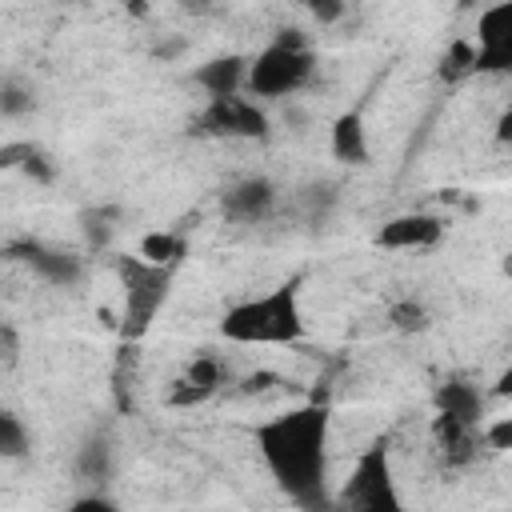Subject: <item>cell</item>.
I'll use <instances>...</instances> for the list:
<instances>
[{
	"instance_id": "obj_1",
	"label": "cell",
	"mask_w": 512,
	"mask_h": 512,
	"mask_svg": "<svg viewBox=\"0 0 512 512\" xmlns=\"http://www.w3.org/2000/svg\"><path fill=\"white\" fill-rule=\"evenodd\" d=\"M256 456L272 484L300 508L328 504V444H332V408L324 400H304L284 412H272L252 428Z\"/></svg>"
},
{
	"instance_id": "obj_2",
	"label": "cell",
	"mask_w": 512,
	"mask_h": 512,
	"mask_svg": "<svg viewBox=\"0 0 512 512\" xmlns=\"http://www.w3.org/2000/svg\"><path fill=\"white\" fill-rule=\"evenodd\" d=\"M220 336L240 348H280L300 344L308 336L304 308H300V280L272 284L260 296L236 300L220 316Z\"/></svg>"
},
{
	"instance_id": "obj_3",
	"label": "cell",
	"mask_w": 512,
	"mask_h": 512,
	"mask_svg": "<svg viewBox=\"0 0 512 512\" xmlns=\"http://www.w3.org/2000/svg\"><path fill=\"white\" fill-rule=\"evenodd\" d=\"M316 72V52L300 28H280L256 56H248L244 92L248 100H288Z\"/></svg>"
},
{
	"instance_id": "obj_4",
	"label": "cell",
	"mask_w": 512,
	"mask_h": 512,
	"mask_svg": "<svg viewBox=\"0 0 512 512\" xmlns=\"http://www.w3.org/2000/svg\"><path fill=\"white\" fill-rule=\"evenodd\" d=\"M332 504H336V512H404V496H400L392 452H388L384 436H376L356 456V464L344 476V484L336 488Z\"/></svg>"
},
{
	"instance_id": "obj_5",
	"label": "cell",
	"mask_w": 512,
	"mask_h": 512,
	"mask_svg": "<svg viewBox=\"0 0 512 512\" xmlns=\"http://www.w3.org/2000/svg\"><path fill=\"white\" fill-rule=\"evenodd\" d=\"M120 276V340H144L168 304L176 268H152L140 256H116Z\"/></svg>"
},
{
	"instance_id": "obj_6",
	"label": "cell",
	"mask_w": 512,
	"mask_h": 512,
	"mask_svg": "<svg viewBox=\"0 0 512 512\" xmlns=\"http://www.w3.org/2000/svg\"><path fill=\"white\" fill-rule=\"evenodd\" d=\"M204 136H224V140H264L268 128V112L248 100V96H228V100H208L204 112L196 116Z\"/></svg>"
},
{
	"instance_id": "obj_7",
	"label": "cell",
	"mask_w": 512,
	"mask_h": 512,
	"mask_svg": "<svg viewBox=\"0 0 512 512\" xmlns=\"http://www.w3.org/2000/svg\"><path fill=\"white\" fill-rule=\"evenodd\" d=\"M448 224L444 216L436 212H400V216H388L376 232H372V248H384V252H432L440 240H444Z\"/></svg>"
},
{
	"instance_id": "obj_8",
	"label": "cell",
	"mask_w": 512,
	"mask_h": 512,
	"mask_svg": "<svg viewBox=\"0 0 512 512\" xmlns=\"http://www.w3.org/2000/svg\"><path fill=\"white\" fill-rule=\"evenodd\" d=\"M472 52V72H512V4L480 12Z\"/></svg>"
},
{
	"instance_id": "obj_9",
	"label": "cell",
	"mask_w": 512,
	"mask_h": 512,
	"mask_svg": "<svg viewBox=\"0 0 512 512\" xmlns=\"http://www.w3.org/2000/svg\"><path fill=\"white\" fill-rule=\"evenodd\" d=\"M220 212L232 224H264L276 212V184L268 176H240L236 184L224 188Z\"/></svg>"
},
{
	"instance_id": "obj_10",
	"label": "cell",
	"mask_w": 512,
	"mask_h": 512,
	"mask_svg": "<svg viewBox=\"0 0 512 512\" xmlns=\"http://www.w3.org/2000/svg\"><path fill=\"white\" fill-rule=\"evenodd\" d=\"M12 252H20V260L48 284L56 288H76L84 280V260L68 248H56V244H40V240H28V244H16Z\"/></svg>"
},
{
	"instance_id": "obj_11",
	"label": "cell",
	"mask_w": 512,
	"mask_h": 512,
	"mask_svg": "<svg viewBox=\"0 0 512 512\" xmlns=\"http://www.w3.org/2000/svg\"><path fill=\"white\" fill-rule=\"evenodd\" d=\"M328 152L336 164L344 168H364L372 164V144H368V124H364V112L360 108H344L332 128H328Z\"/></svg>"
},
{
	"instance_id": "obj_12",
	"label": "cell",
	"mask_w": 512,
	"mask_h": 512,
	"mask_svg": "<svg viewBox=\"0 0 512 512\" xmlns=\"http://www.w3.org/2000/svg\"><path fill=\"white\" fill-rule=\"evenodd\" d=\"M220 384H224V364H220V356L200 352V356H192V360H188V368L176 376L168 404H176V408L204 404L208 396H216V392H220Z\"/></svg>"
},
{
	"instance_id": "obj_13",
	"label": "cell",
	"mask_w": 512,
	"mask_h": 512,
	"mask_svg": "<svg viewBox=\"0 0 512 512\" xmlns=\"http://www.w3.org/2000/svg\"><path fill=\"white\" fill-rule=\"evenodd\" d=\"M432 400H436V416L480 432V424H484V388H476L464 376H448L444 384H436Z\"/></svg>"
},
{
	"instance_id": "obj_14",
	"label": "cell",
	"mask_w": 512,
	"mask_h": 512,
	"mask_svg": "<svg viewBox=\"0 0 512 512\" xmlns=\"http://www.w3.org/2000/svg\"><path fill=\"white\" fill-rule=\"evenodd\" d=\"M244 72H248V56L240 52H224L204 60L192 72V84L208 96V100H228V96H244Z\"/></svg>"
},
{
	"instance_id": "obj_15",
	"label": "cell",
	"mask_w": 512,
	"mask_h": 512,
	"mask_svg": "<svg viewBox=\"0 0 512 512\" xmlns=\"http://www.w3.org/2000/svg\"><path fill=\"white\" fill-rule=\"evenodd\" d=\"M184 252H188L184 236H180V232H168V228L144 232V236H140V248H136V256H140L144 264H152V268H180Z\"/></svg>"
},
{
	"instance_id": "obj_16",
	"label": "cell",
	"mask_w": 512,
	"mask_h": 512,
	"mask_svg": "<svg viewBox=\"0 0 512 512\" xmlns=\"http://www.w3.org/2000/svg\"><path fill=\"white\" fill-rule=\"evenodd\" d=\"M112 468H116V448H112L104 436L84 440V448H80V456H76V472H80L84 480L100 484V480L112 476Z\"/></svg>"
},
{
	"instance_id": "obj_17",
	"label": "cell",
	"mask_w": 512,
	"mask_h": 512,
	"mask_svg": "<svg viewBox=\"0 0 512 512\" xmlns=\"http://www.w3.org/2000/svg\"><path fill=\"white\" fill-rule=\"evenodd\" d=\"M28 452H32L28 424L12 408H0V460H24Z\"/></svg>"
},
{
	"instance_id": "obj_18",
	"label": "cell",
	"mask_w": 512,
	"mask_h": 512,
	"mask_svg": "<svg viewBox=\"0 0 512 512\" xmlns=\"http://www.w3.org/2000/svg\"><path fill=\"white\" fill-rule=\"evenodd\" d=\"M388 324L396 328V332H424L428 324H432V312L416 300V296H404V300H396L392 308H388Z\"/></svg>"
},
{
	"instance_id": "obj_19",
	"label": "cell",
	"mask_w": 512,
	"mask_h": 512,
	"mask_svg": "<svg viewBox=\"0 0 512 512\" xmlns=\"http://www.w3.org/2000/svg\"><path fill=\"white\" fill-rule=\"evenodd\" d=\"M36 108V92L20 80L0 84V116H28Z\"/></svg>"
},
{
	"instance_id": "obj_20",
	"label": "cell",
	"mask_w": 512,
	"mask_h": 512,
	"mask_svg": "<svg viewBox=\"0 0 512 512\" xmlns=\"http://www.w3.org/2000/svg\"><path fill=\"white\" fill-rule=\"evenodd\" d=\"M472 60H476V52H472V40H456V44L444 52V76H448V80H456V76H468V72H472Z\"/></svg>"
},
{
	"instance_id": "obj_21",
	"label": "cell",
	"mask_w": 512,
	"mask_h": 512,
	"mask_svg": "<svg viewBox=\"0 0 512 512\" xmlns=\"http://www.w3.org/2000/svg\"><path fill=\"white\" fill-rule=\"evenodd\" d=\"M480 440L492 452H508L512 448V416H496L492 424H480Z\"/></svg>"
},
{
	"instance_id": "obj_22",
	"label": "cell",
	"mask_w": 512,
	"mask_h": 512,
	"mask_svg": "<svg viewBox=\"0 0 512 512\" xmlns=\"http://www.w3.org/2000/svg\"><path fill=\"white\" fill-rule=\"evenodd\" d=\"M64 512H120V504L112 496H104V492H88V496H76Z\"/></svg>"
},
{
	"instance_id": "obj_23",
	"label": "cell",
	"mask_w": 512,
	"mask_h": 512,
	"mask_svg": "<svg viewBox=\"0 0 512 512\" xmlns=\"http://www.w3.org/2000/svg\"><path fill=\"white\" fill-rule=\"evenodd\" d=\"M308 12H312V16L320 20V24H332V20H340V16H344V4H332V0H320V4H312Z\"/></svg>"
},
{
	"instance_id": "obj_24",
	"label": "cell",
	"mask_w": 512,
	"mask_h": 512,
	"mask_svg": "<svg viewBox=\"0 0 512 512\" xmlns=\"http://www.w3.org/2000/svg\"><path fill=\"white\" fill-rule=\"evenodd\" d=\"M24 172L36 176V180H52V168L44 164V156H28V160H24Z\"/></svg>"
},
{
	"instance_id": "obj_25",
	"label": "cell",
	"mask_w": 512,
	"mask_h": 512,
	"mask_svg": "<svg viewBox=\"0 0 512 512\" xmlns=\"http://www.w3.org/2000/svg\"><path fill=\"white\" fill-rule=\"evenodd\" d=\"M8 360H12V336L0 332V364H8Z\"/></svg>"
}]
</instances>
